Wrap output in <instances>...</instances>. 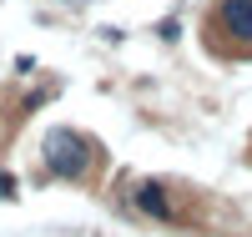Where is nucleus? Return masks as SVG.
I'll list each match as a JSON object with an SVG mask.
<instances>
[{
    "label": "nucleus",
    "mask_w": 252,
    "mask_h": 237,
    "mask_svg": "<svg viewBox=\"0 0 252 237\" xmlns=\"http://www.w3.org/2000/svg\"><path fill=\"white\" fill-rule=\"evenodd\" d=\"M46 167L56 171V177H86V167H91V146L81 141V132L56 126V132H46Z\"/></svg>",
    "instance_id": "f257e3e1"
},
{
    "label": "nucleus",
    "mask_w": 252,
    "mask_h": 237,
    "mask_svg": "<svg viewBox=\"0 0 252 237\" xmlns=\"http://www.w3.org/2000/svg\"><path fill=\"white\" fill-rule=\"evenodd\" d=\"M222 31L232 40H252V0H222Z\"/></svg>",
    "instance_id": "f03ea898"
},
{
    "label": "nucleus",
    "mask_w": 252,
    "mask_h": 237,
    "mask_svg": "<svg viewBox=\"0 0 252 237\" xmlns=\"http://www.w3.org/2000/svg\"><path fill=\"white\" fill-rule=\"evenodd\" d=\"M0 197H15V182L5 177V171H0Z\"/></svg>",
    "instance_id": "20e7f679"
},
{
    "label": "nucleus",
    "mask_w": 252,
    "mask_h": 237,
    "mask_svg": "<svg viewBox=\"0 0 252 237\" xmlns=\"http://www.w3.org/2000/svg\"><path fill=\"white\" fill-rule=\"evenodd\" d=\"M136 207L146 212V217H172V197H166L161 182H141L136 187Z\"/></svg>",
    "instance_id": "7ed1b4c3"
}]
</instances>
